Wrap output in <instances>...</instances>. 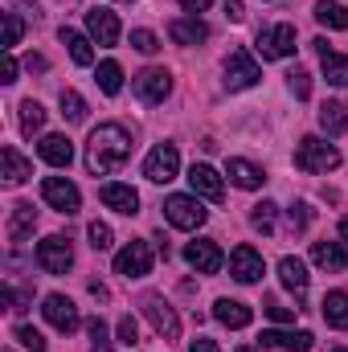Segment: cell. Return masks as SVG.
Instances as JSON below:
<instances>
[{"mask_svg":"<svg viewBox=\"0 0 348 352\" xmlns=\"http://www.w3.org/2000/svg\"><path fill=\"white\" fill-rule=\"evenodd\" d=\"M127 156H131V135H127V127H119V123H98V127L90 131V140H87L90 176H107V173H115V168H123Z\"/></svg>","mask_w":348,"mask_h":352,"instance_id":"obj_1","label":"cell"},{"mask_svg":"<svg viewBox=\"0 0 348 352\" xmlns=\"http://www.w3.org/2000/svg\"><path fill=\"white\" fill-rule=\"evenodd\" d=\"M295 168L299 173H332V168H340V152L316 135H303L295 148Z\"/></svg>","mask_w":348,"mask_h":352,"instance_id":"obj_2","label":"cell"},{"mask_svg":"<svg viewBox=\"0 0 348 352\" xmlns=\"http://www.w3.org/2000/svg\"><path fill=\"white\" fill-rule=\"evenodd\" d=\"M41 197H45L50 209H58V213H66V217L83 209V192H78L66 176H45V180H41Z\"/></svg>","mask_w":348,"mask_h":352,"instance_id":"obj_3","label":"cell"},{"mask_svg":"<svg viewBox=\"0 0 348 352\" xmlns=\"http://www.w3.org/2000/svg\"><path fill=\"white\" fill-rule=\"evenodd\" d=\"M164 217L173 221L176 230H201L209 213L201 209V201H197V197H184V192H173V197L164 201Z\"/></svg>","mask_w":348,"mask_h":352,"instance_id":"obj_4","label":"cell"},{"mask_svg":"<svg viewBox=\"0 0 348 352\" xmlns=\"http://www.w3.org/2000/svg\"><path fill=\"white\" fill-rule=\"evenodd\" d=\"M37 263H41V270H50V274H66V270L74 266V246H70V238L50 234L45 242H37Z\"/></svg>","mask_w":348,"mask_h":352,"instance_id":"obj_5","label":"cell"},{"mask_svg":"<svg viewBox=\"0 0 348 352\" xmlns=\"http://www.w3.org/2000/svg\"><path fill=\"white\" fill-rule=\"evenodd\" d=\"M176 168H180L176 144H156V148L148 152V160H144V176H148L152 184H168V180H176Z\"/></svg>","mask_w":348,"mask_h":352,"instance_id":"obj_6","label":"cell"},{"mask_svg":"<svg viewBox=\"0 0 348 352\" xmlns=\"http://www.w3.org/2000/svg\"><path fill=\"white\" fill-rule=\"evenodd\" d=\"M259 50L266 62H279V58H291L295 54V25H274V29H259Z\"/></svg>","mask_w":348,"mask_h":352,"instance_id":"obj_7","label":"cell"},{"mask_svg":"<svg viewBox=\"0 0 348 352\" xmlns=\"http://www.w3.org/2000/svg\"><path fill=\"white\" fill-rule=\"evenodd\" d=\"M115 274H123V278H144V274H152V246H148V242H127V246L115 254Z\"/></svg>","mask_w":348,"mask_h":352,"instance_id":"obj_8","label":"cell"},{"mask_svg":"<svg viewBox=\"0 0 348 352\" xmlns=\"http://www.w3.org/2000/svg\"><path fill=\"white\" fill-rule=\"evenodd\" d=\"M259 78H262L259 62H254L246 50H234V54L226 58V87L230 90H250Z\"/></svg>","mask_w":348,"mask_h":352,"instance_id":"obj_9","label":"cell"},{"mask_svg":"<svg viewBox=\"0 0 348 352\" xmlns=\"http://www.w3.org/2000/svg\"><path fill=\"white\" fill-rule=\"evenodd\" d=\"M184 263L193 266V270H201V274H217L221 263H226V254H221V246L213 238H201V242L184 246Z\"/></svg>","mask_w":348,"mask_h":352,"instance_id":"obj_10","label":"cell"},{"mask_svg":"<svg viewBox=\"0 0 348 352\" xmlns=\"http://www.w3.org/2000/svg\"><path fill=\"white\" fill-rule=\"evenodd\" d=\"M41 316H45L62 336H70V332L78 328V307H74V299H66V295H45Z\"/></svg>","mask_w":348,"mask_h":352,"instance_id":"obj_11","label":"cell"},{"mask_svg":"<svg viewBox=\"0 0 348 352\" xmlns=\"http://www.w3.org/2000/svg\"><path fill=\"white\" fill-rule=\"evenodd\" d=\"M144 316L152 320L156 336H164V340H176V336H180V320H176V311L160 299V295H148V299H144Z\"/></svg>","mask_w":348,"mask_h":352,"instance_id":"obj_12","label":"cell"},{"mask_svg":"<svg viewBox=\"0 0 348 352\" xmlns=\"http://www.w3.org/2000/svg\"><path fill=\"white\" fill-rule=\"evenodd\" d=\"M230 274H234L238 283H259L262 274H266V263H262V254L254 246H238V250L230 254Z\"/></svg>","mask_w":348,"mask_h":352,"instance_id":"obj_13","label":"cell"},{"mask_svg":"<svg viewBox=\"0 0 348 352\" xmlns=\"http://www.w3.org/2000/svg\"><path fill=\"white\" fill-rule=\"evenodd\" d=\"M168 90H173L168 70H144V74H135V94H140V102H148V107L164 102Z\"/></svg>","mask_w":348,"mask_h":352,"instance_id":"obj_14","label":"cell"},{"mask_svg":"<svg viewBox=\"0 0 348 352\" xmlns=\"http://www.w3.org/2000/svg\"><path fill=\"white\" fill-rule=\"evenodd\" d=\"M33 230H37L33 205H29V201H17L12 213H8V242H12V246H25V242L33 238Z\"/></svg>","mask_w":348,"mask_h":352,"instance_id":"obj_15","label":"cell"},{"mask_svg":"<svg viewBox=\"0 0 348 352\" xmlns=\"http://www.w3.org/2000/svg\"><path fill=\"white\" fill-rule=\"evenodd\" d=\"M87 29H90V37H94V45H115L119 41V16L111 8H90Z\"/></svg>","mask_w":348,"mask_h":352,"instance_id":"obj_16","label":"cell"},{"mask_svg":"<svg viewBox=\"0 0 348 352\" xmlns=\"http://www.w3.org/2000/svg\"><path fill=\"white\" fill-rule=\"evenodd\" d=\"M98 197H102V205H107V209H115V213H123V217L140 213V192H135L131 184H102V188H98Z\"/></svg>","mask_w":348,"mask_h":352,"instance_id":"obj_17","label":"cell"},{"mask_svg":"<svg viewBox=\"0 0 348 352\" xmlns=\"http://www.w3.org/2000/svg\"><path fill=\"white\" fill-rule=\"evenodd\" d=\"M188 184H193V197H205V201H221V197H226L221 176L213 173L209 164H193V168H188Z\"/></svg>","mask_w":348,"mask_h":352,"instance_id":"obj_18","label":"cell"},{"mask_svg":"<svg viewBox=\"0 0 348 352\" xmlns=\"http://www.w3.org/2000/svg\"><path fill=\"white\" fill-rule=\"evenodd\" d=\"M312 45H316V54H320V62H324V78H328L332 87H348V58H340V54L328 45V37H316Z\"/></svg>","mask_w":348,"mask_h":352,"instance_id":"obj_19","label":"cell"},{"mask_svg":"<svg viewBox=\"0 0 348 352\" xmlns=\"http://www.w3.org/2000/svg\"><path fill=\"white\" fill-rule=\"evenodd\" d=\"M37 156H41L45 164H54V168H70V160H74V144H70L66 135H45V140L37 144Z\"/></svg>","mask_w":348,"mask_h":352,"instance_id":"obj_20","label":"cell"},{"mask_svg":"<svg viewBox=\"0 0 348 352\" xmlns=\"http://www.w3.org/2000/svg\"><path fill=\"white\" fill-rule=\"evenodd\" d=\"M312 332H262V349H283V352H312Z\"/></svg>","mask_w":348,"mask_h":352,"instance_id":"obj_21","label":"cell"},{"mask_svg":"<svg viewBox=\"0 0 348 352\" xmlns=\"http://www.w3.org/2000/svg\"><path fill=\"white\" fill-rule=\"evenodd\" d=\"M213 320L226 324V328H246V324L254 320V311H250L246 303H238V299H217V303H213Z\"/></svg>","mask_w":348,"mask_h":352,"instance_id":"obj_22","label":"cell"},{"mask_svg":"<svg viewBox=\"0 0 348 352\" xmlns=\"http://www.w3.org/2000/svg\"><path fill=\"white\" fill-rule=\"evenodd\" d=\"M279 278H283V287H287V291L303 303V295H307V266L299 263V258H291V254H287V258L279 263Z\"/></svg>","mask_w":348,"mask_h":352,"instance_id":"obj_23","label":"cell"},{"mask_svg":"<svg viewBox=\"0 0 348 352\" xmlns=\"http://www.w3.org/2000/svg\"><path fill=\"white\" fill-rule=\"evenodd\" d=\"M0 160H4V173H0V176H4V184H25V180L33 176V164H29L12 144H4V148H0Z\"/></svg>","mask_w":348,"mask_h":352,"instance_id":"obj_24","label":"cell"},{"mask_svg":"<svg viewBox=\"0 0 348 352\" xmlns=\"http://www.w3.org/2000/svg\"><path fill=\"white\" fill-rule=\"evenodd\" d=\"M312 263L320 270H348V250L340 242H316L312 246Z\"/></svg>","mask_w":348,"mask_h":352,"instance_id":"obj_25","label":"cell"},{"mask_svg":"<svg viewBox=\"0 0 348 352\" xmlns=\"http://www.w3.org/2000/svg\"><path fill=\"white\" fill-rule=\"evenodd\" d=\"M168 33H173L176 45H201V41L209 37V29H205L197 16H176L173 25H168Z\"/></svg>","mask_w":348,"mask_h":352,"instance_id":"obj_26","label":"cell"},{"mask_svg":"<svg viewBox=\"0 0 348 352\" xmlns=\"http://www.w3.org/2000/svg\"><path fill=\"white\" fill-rule=\"evenodd\" d=\"M320 311H324L328 328H348V295L345 291H328L324 303H320Z\"/></svg>","mask_w":348,"mask_h":352,"instance_id":"obj_27","label":"cell"},{"mask_svg":"<svg viewBox=\"0 0 348 352\" xmlns=\"http://www.w3.org/2000/svg\"><path fill=\"white\" fill-rule=\"evenodd\" d=\"M226 176H230L238 188H259L262 180H266L262 168L259 164H250V160H226Z\"/></svg>","mask_w":348,"mask_h":352,"instance_id":"obj_28","label":"cell"},{"mask_svg":"<svg viewBox=\"0 0 348 352\" xmlns=\"http://www.w3.org/2000/svg\"><path fill=\"white\" fill-rule=\"evenodd\" d=\"M320 127L328 131V135H345L348 131V111H345V102H324L320 107Z\"/></svg>","mask_w":348,"mask_h":352,"instance_id":"obj_29","label":"cell"},{"mask_svg":"<svg viewBox=\"0 0 348 352\" xmlns=\"http://www.w3.org/2000/svg\"><path fill=\"white\" fill-rule=\"evenodd\" d=\"M62 45L70 50V58H74L78 66H90V62H94V50H90V41L78 29H62Z\"/></svg>","mask_w":348,"mask_h":352,"instance_id":"obj_30","label":"cell"},{"mask_svg":"<svg viewBox=\"0 0 348 352\" xmlns=\"http://www.w3.org/2000/svg\"><path fill=\"white\" fill-rule=\"evenodd\" d=\"M316 21L328 25V29H348V8L336 4V0H320L316 4Z\"/></svg>","mask_w":348,"mask_h":352,"instance_id":"obj_31","label":"cell"},{"mask_svg":"<svg viewBox=\"0 0 348 352\" xmlns=\"http://www.w3.org/2000/svg\"><path fill=\"white\" fill-rule=\"evenodd\" d=\"M41 127H45V107L33 102V98H25V102H21V135H33V131H41Z\"/></svg>","mask_w":348,"mask_h":352,"instance_id":"obj_32","label":"cell"},{"mask_svg":"<svg viewBox=\"0 0 348 352\" xmlns=\"http://www.w3.org/2000/svg\"><path fill=\"white\" fill-rule=\"evenodd\" d=\"M94 82L102 87V94H119V90H123V70H119V62H102L98 74H94Z\"/></svg>","mask_w":348,"mask_h":352,"instance_id":"obj_33","label":"cell"},{"mask_svg":"<svg viewBox=\"0 0 348 352\" xmlns=\"http://www.w3.org/2000/svg\"><path fill=\"white\" fill-rule=\"evenodd\" d=\"M274 213H279V205L274 201H262V205H254V213H250V226L259 234H274Z\"/></svg>","mask_w":348,"mask_h":352,"instance_id":"obj_34","label":"cell"},{"mask_svg":"<svg viewBox=\"0 0 348 352\" xmlns=\"http://www.w3.org/2000/svg\"><path fill=\"white\" fill-rule=\"evenodd\" d=\"M62 115L70 119V123H83L87 119V102H83V94H74V90H62Z\"/></svg>","mask_w":348,"mask_h":352,"instance_id":"obj_35","label":"cell"},{"mask_svg":"<svg viewBox=\"0 0 348 352\" xmlns=\"http://www.w3.org/2000/svg\"><path fill=\"white\" fill-rule=\"evenodd\" d=\"M12 336H17L29 352H45V349H50V344H45V336H41L37 328H29V324H17V328H12Z\"/></svg>","mask_w":348,"mask_h":352,"instance_id":"obj_36","label":"cell"},{"mask_svg":"<svg viewBox=\"0 0 348 352\" xmlns=\"http://www.w3.org/2000/svg\"><path fill=\"white\" fill-rule=\"evenodd\" d=\"M287 87H291L295 98H307V94H312V74H307L303 66H295V70L287 74Z\"/></svg>","mask_w":348,"mask_h":352,"instance_id":"obj_37","label":"cell"},{"mask_svg":"<svg viewBox=\"0 0 348 352\" xmlns=\"http://www.w3.org/2000/svg\"><path fill=\"white\" fill-rule=\"evenodd\" d=\"M287 221H291V234H303V230H307V221H312V209H307L303 201H295V205L287 209Z\"/></svg>","mask_w":348,"mask_h":352,"instance_id":"obj_38","label":"cell"},{"mask_svg":"<svg viewBox=\"0 0 348 352\" xmlns=\"http://www.w3.org/2000/svg\"><path fill=\"white\" fill-rule=\"evenodd\" d=\"M87 238L94 250H111V226H102V221H90L87 226Z\"/></svg>","mask_w":348,"mask_h":352,"instance_id":"obj_39","label":"cell"},{"mask_svg":"<svg viewBox=\"0 0 348 352\" xmlns=\"http://www.w3.org/2000/svg\"><path fill=\"white\" fill-rule=\"evenodd\" d=\"M21 33H25L21 16H17V12H4V45H8V50H12V45L21 41Z\"/></svg>","mask_w":348,"mask_h":352,"instance_id":"obj_40","label":"cell"},{"mask_svg":"<svg viewBox=\"0 0 348 352\" xmlns=\"http://www.w3.org/2000/svg\"><path fill=\"white\" fill-rule=\"evenodd\" d=\"M131 45H135L140 54H156V50H160L156 33H148V29H135V33H131Z\"/></svg>","mask_w":348,"mask_h":352,"instance_id":"obj_41","label":"cell"},{"mask_svg":"<svg viewBox=\"0 0 348 352\" xmlns=\"http://www.w3.org/2000/svg\"><path fill=\"white\" fill-rule=\"evenodd\" d=\"M119 344H140V324H135L131 316L119 320Z\"/></svg>","mask_w":348,"mask_h":352,"instance_id":"obj_42","label":"cell"},{"mask_svg":"<svg viewBox=\"0 0 348 352\" xmlns=\"http://www.w3.org/2000/svg\"><path fill=\"white\" fill-rule=\"evenodd\" d=\"M87 332H90V340H94V344H111V340H107V324H102L98 316L87 320Z\"/></svg>","mask_w":348,"mask_h":352,"instance_id":"obj_43","label":"cell"},{"mask_svg":"<svg viewBox=\"0 0 348 352\" xmlns=\"http://www.w3.org/2000/svg\"><path fill=\"white\" fill-rule=\"evenodd\" d=\"M266 316H270L274 324H291V320H295V311H291V307H279V303H266Z\"/></svg>","mask_w":348,"mask_h":352,"instance_id":"obj_44","label":"cell"},{"mask_svg":"<svg viewBox=\"0 0 348 352\" xmlns=\"http://www.w3.org/2000/svg\"><path fill=\"white\" fill-rule=\"evenodd\" d=\"M226 16H230V21H242V16H246V4H242V0H226Z\"/></svg>","mask_w":348,"mask_h":352,"instance_id":"obj_45","label":"cell"},{"mask_svg":"<svg viewBox=\"0 0 348 352\" xmlns=\"http://www.w3.org/2000/svg\"><path fill=\"white\" fill-rule=\"evenodd\" d=\"M188 352H221V349H217V344H213L209 336H197V340L188 344Z\"/></svg>","mask_w":348,"mask_h":352,"instance_id":"obj_46","label":"cell"},{"mask_svg":"<svg viewBox=\"0 0 348 352\" xmlns=\"http://www.w3.org/2000/svg\"><path fill=\"white\" fill-rule=\"evenodd\" d=\"M45 66H50V62H45V58H41V54H29V58H25V70H29V74H33V70H37V74H41V70H45Z\"/></svg>","mask_w":348,"mask_h":352,"instance_id":"obj_47","label":"cell"},{"mask_svg":"<svg viewBox=\"0 0 348 352\" xmlns=\"http://www.w3.org/2000/svg\"><path fill=\"white\" fill-rule=\"evenodd\" d=\"M4 82H17V58L12 54L4 58Z\"/></svg>","mask_w":348,"mask_h":352,"instance_id":"obj_48","label":"cell"},{"mask_svg":"<svg viewBox=\"0 0 348 352\" xmlns=\"http://www.w3.org/2000/svg\"><path fill=\"white\" fill-rule=\"evenodd\" d=\"M213 0H180V8H188V12H201V8H209Z\"/></svg>","mask_w":348,"mask_h":352,"instance_id":"obj_49","label":"cell"},{"mask_svg":"<svg viewBox=\"0 0 348 352\" xmlns=\"http://www.w3.org/2000/svg\"><path fill=\"white\" fill-rule=\"evenodd\" d=\"M340 238H345V242H348V217H345V221H340Z\"/></svg>","mask_w":348,"mask_h":352,"instance_id":"obj_50","label":"cell"},{"mask_svg":"<svg viewBox=\"0 0 348 352\" xmlns=\"http://www.w3.org/2000/svg\"><path fill=\"white\" fill-rule=\"evenodd\" d=\"M238 352H259V349H238Z\"/></svg>","mask_w":348,"mask_h":352,"instance_id":"obj_51","label":"cell"},{"mask_svg":"<svg viewBox=\"0 0 348 352\" xmlns=\"http://www.w3.org/2000/svg\"><path fill=\"white\" fill-rule=\"evenodd\" d=\"M332 352H348V349H332Z\"/></svg>","mask_w":348,"mask_h":352,"instance_id":"obj_52","label":"cell"}]
</instances>
